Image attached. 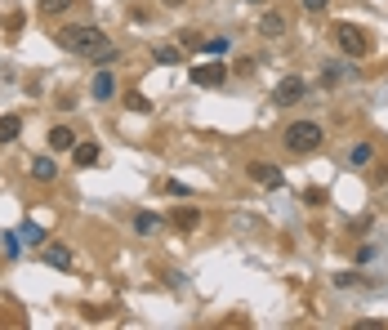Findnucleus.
I'll return each mask as SVG.
<instances>
[{
	"label": "nucleus",
	"mask_w": 388,
	"mask_h": 330,
	"mask_svg": "<svg viewBox=\"0 0 388 330\" xmlns=\"http://www.w3.org/2000/svg\"><path fill=\"white\" fill-rule=\"evenodd\" d=\"M0 241H5V255L14 259V255H19V237H14V233H5V237H0Z\"/></svg>",
	"instance_id": "obj_22"
},
{
	"label": "nucleus",
	"mask_w": 388,
	"mask_h": 330,
	"mask_svg": "<svg viewBox=\"0 0 388 330\" xmlns=\"http://www.w3.org/2000/svg\"><path fill=\"white\" fill-rule=\"evenodd\" d=\"M58 45L80 54V58H116V45L103 36V27H63Z\"/></svg>",
	"instance_id": "obj_1"
},
{
	"label": "nucleus",
	"mask_w": 388,
	"mask_h": 330,
	"mask_svg": "<svg viewBox=\"0 0 388 330\" xmlns=\"http://www.w3.org/2000/svg\"><path fill=\"white\" fill-rule=\"evenodd\" d=\"M116 94V76L112 72H98L94 76V98H112Z\"/></svg>",
	"instance_id": "obj_13"
},
{
	"label": "nucleus",
	"mask_w": 388,
	"mask_h": 330,
	"mask_svg": "<svg viewBox=\"0 0 388 330\" xmlns=\"http://www.w3.org/2000/svg\"><path fill=\"white\" fill-rule=\"evenodd\" d=\"M224 80H228L224 63H196L192 68V85H201V90H214V85H224Z\"/></svg>",
	"instance_id": "obj_5"
},
{
	"label": "nucleus",
	"mask_w": 388,
	"mask_h": 330,
	"mask_svg": "<svg viewBox=\"0 0 388 330\" xmlns=\"http://www.w3.org/2000/svg\"><path fill=\"white\" fill-rule=\"evenodd\" d=\"M259 36H268V41L285 36V14H263V23H259Z\"/></svg>",
	"instance_id": "obj_11"
},
{
	"label": "nucleus",
	"mask_w": 388,
	"mask_h": 330,
	"mask_svg": "<svg viewBox=\"0 0 388 330\" xmlns=\"http://www.w3.org/2000/svg\"><path fill=\"white\" fill-rule=\"evenodd\" d=\"M19 134H23V117H14V112H9V117H0V143H14Z\"/></svg>",
	"instance_id": "obj_12"
},
{
	"label": "nucleus",
	"mask_w": 388,
	"mask_h": 330,
	"mask_svg": "<svg viewBox=\"0 0 388 330\" xmlns=\"http://www.w3.org/2000/svg\"><path fill=\"white\" fill-rule=\"evenodd\" d=\"M170 223L179 228V233H192V228L201 223V210H196V206H179V210L170 214Z\"/></svg>",
	"instance_id": "obj_9"
},
{
	"label": "nucleus",
	"mask_w": 388,
	"mask_h": 330,
	"mask_svg": "<svg viewBox=\"0 0 388 330\" xmlns=\"http://www.w3.org/2000/svg\"><path fill=\"white\" fill-rule=\"evenodd\" d=\"M161 5H165V9H183V5H188V0H161Z\"/></svg>",
	"instance_id": "obj_24"
},
{
	"label": "nucleus",
	"mask_w": 388,
	"mask_h": 330,
	"mask_svg": "<svg viewBox=\"0 0 388 330\" xmlns=\"http://www.w3.org/2000/svg\"><path fill=\"white\" fill-rule=\"evenodd\" d=\"M326 5H330V0H303V9H313V14H317V9H326Z\"/></svg>",
	"instance_id": "obj_23"
},
{
	"label": "nucleus",
	"mask_w": 388,
	"mask_h": 330,
	"mask_svg": "<svg viewBox=\"0 0 388 330\" xmlns=\"http://www.w3.org/2000/svg\"><path fill=\"white\" fill-rule=\"evenodd\" d=\"M335 41H340V49H344L348 58H366V54H370V36H366L362 27H352V23H340V27H335Z\"/></svg>",
	"instance_id": "obj_3"
},
{
	"label": "nucleus",
	"mask_w": 388,
	"mask_h": 330,
	"mask_svg": "<svg viewBox=\"0 0 388 330\" xmlns=\"http://www.w3.org/2000/svg\"><path fill=\"white\" fill-rule=\"evenodd\" d=\"M31 179H36V183H54L58 179V165H54V156H31Z\"/></svg>",
	"instance_id": "obj_8"
},
{
	"label": "nucleus",
	"mask_w": 388,
	"mask_h": 330,
	"mask_svg": "<svg viewBox=\"0 0 388 330\" xmlns=\"http://www.w3.org/2000/svg\"><path fill=\"white\" fill-rule=\"evenodd\" d=\"M76 0H41V14H49V18H54V14H63V9H72Z\"/></svg>",
	"instance_id": "obj_20"
},
{
	"label": "nucleus",
	"mask_w": 388,
	"mask_h": 330,
	"mask_svg": "<svg viewBox=\"0 0 388 330\" xmlns=\"http://www.w3.org/2000/svg\"><path fill=\"white\" fill-rule=\"evenodd\" d=\"M303 94H308V80H303V76H281L277 90H273V103L277 107H295Z\"/></svg>",
	"instance_id": "obj_4"
},
{
	"label": "nucleus",
	"mask_w": 388,
	"mask_h": 330,
	"mask_svg": "<svg viewBox=\"0 0 388 330\" xmlns=\"http://www.w3.org/2000/svg\"><path fill=\"white\" fill-rule=\"evenodd\" d=\"M259 68V63L255 58H237V68H232V72H241V76H250V72H255Z\"/></svg>",
	"instance_id": "obj_21"
},
{
	"label": "nucleus",
	"mask_w": 388,
	"mask_h": 330,
	"mask_svg": "<svg viewBox=\"0 0 388 330\" xmlns=\"http://www.w3.org/2000/svg\"><path fill=\"white\" fill-rule=\"evenodd\" d=\"M49 263H54V268H72V250H67V245H49V255H45Z\"/></svg>",
	"instance_id": "obj_15"
},
{
	"label": "nucleus",
	"mask_w": 388,
	"mask_h": 330,
	"mask_svg": "<svg viewBox=\"0 0 388 330\" xmlns=\"http://www.w3.org/2000/svg\"><path fill=\"white\" fill-rule=\"evenodd\" d=\"M281 143L290 147L295 156H313L317 147L326 143V134H322V125H317V121H295V125L281 129Z\"/></svg>",
	"instance_id": "obj_2"
},
{
	"label": "nucleus",
	"mask_w": 388,
	"mask_h": 330,
	"mask_svg": "<svg viewBox=\"0 0 388 330\" xmlns=\"http://www.w3.org/2000/svg\"><path fill=\"white\" fill-rule=\"evenodd\" d=\"M134 228H139V233L147 237V233H157V228H161V219H157V214H147V210H143V214H134Z\"/></svg>",
	"instance_id": "obj_18"
},
{
	"label": "nucleus",
	"mask_w": 388,
	"mask_h": 330,
	"mask_svg": "<svg viewBox=\"0 0 388 330\" xmlns=\"http://www.w3.org/2000/svg\"><path fill=\"white\" fill-rule=\"evenodd\" d=\"M23 241L27 245H45V228L41 223H23Z\"/></svg>",
	"instance_id": "obj_19"
},
{
	"label": "nucleus",
	"mask_w": 388,
	"mask_h": 330,
	"mask_svg": "<svg viewBox=\"0 0 388 330\" xmlns=\"http://www.w3.org/2000/svg\"><path fill=\"white\" fill-rule=\"evenodd\" d=\"M80 139H76V129L72 125H54L49 129V152H72Z\"/></svg>",
	"instance_id": "obj_7"
},
{
	"label": "nucleus",
	"mask_w": 388,
	"mask_h": 330,
	"mask_svg": "<svg viewBox=\"0 0 388 330\" xmlns=\"http://www.w3.org/2000/svg\"><path fill=\"white\" fill-rule=\"evenodd\" d=\"M246 174L255 179L259 188H281V183H285V174L277 170L273 161H250V165H246Z\"/></svg>",
	"instance_id": "obj_6"
},
{
	"label": "nucleus",
	"mask_w": 388,
	"mask_h": 330,
	"mask_svg": "<svg viewBox=\"0 0 388 330\" xmlns=\"http://www.w3.org/2000/svg\"><path fill=\"white\" fill-rule=\"evenodd\" d=\"M152 58H157V63H183V49H174V45H157V49H152Z\"/></svg>",
	"instance_id": "obj_16"
},
{
	"label": "nucleus",
	"mask_w": 388,
	"mask_h": 330,
	"mask_svg": "<svg viewBox=\"0 0 388 330\" xmlns=\"http://www.w3.org/2000/svg\"><path fill=\"white\" fill-rule=\"evenodd\" d=\"M370 156H375V147H370V143H352L348 147V165H370Z\"/></svg>",
	"instance_id": "obj_14"
},
{
	"label": "nucleus",
	"mask_w": 388,
	"mask_h": 330,
	"mask_svg": "<svg viewBox=\"0 0 388 330\" xmlns=\"http://www.w3.org/2000/svg\"><path fill=\"white\" fill-rule=\"evenodd\" d=\"M125 107L130 112H152V98H143L139 90H125Z\"/></svg>",
	"instance_id": "obj_17"
},
{
	"label": "nucleus",
	"mask_w": 388,
	"mask_h": 330,
	"mask_svg": "<svg viewBox=\"0 0 388 330\" xmlns=\"http://www.w3.org/2000/svg\"><path fill=\"white\" fill-rule=\"evenodd\" d=\"M98 143H76L72 147V165H80V170H90V165H98Z\"/></svg>",
	"instance_id": "obj_10"
}]
</instances>
